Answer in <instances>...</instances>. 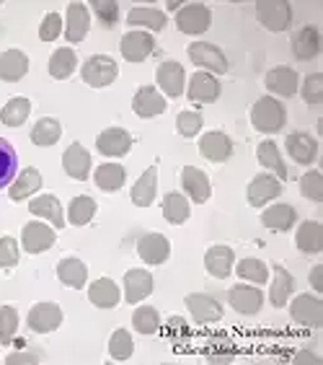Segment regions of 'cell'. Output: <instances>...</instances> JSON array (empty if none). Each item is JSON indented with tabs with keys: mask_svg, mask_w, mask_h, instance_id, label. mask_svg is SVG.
Returning <instances> with one entry per match:
<instances>
[{
	"mask_svg": "<svg viewBox=\"0 0 323 365\" xmlns=\"http://www.w3.org/2000/svg\"><path fill=\"white\" fill-rule=\"evenodd\" d=\"M287 122V109L282 101H277L274 96H261L256 104L251 106V125L259 133H280Z\"/></svg>",
	"mask_w": 323,
	"mask_h": 365,
	"instance_id": "6da1fadb",
	"label": "cell"
},
{
	"mask_svg": "<svg viewBox=\"0 0 323 365\" xmlns=\"http://www.w3.org/2000/svg\"><path fill=\"white\" fill-rule=\"evenodd\" d=\"M117 76H120V65L109 55L88 57L83 63V68H80V78L91 88H106V86H112L117 81Z\"/></svg>",
	"mask_w": 323,
	"mask_h": 365,
	"instance_id": "7a4b0ae2",
	"label": "cell"
},
{
	"mask_svg": "<svg viewBox=\"0 0 323 365\" xmlns=\"http://www.w3.org/2000/svg\"><path fill=\"white\" fill-rule=\"evenodd\" d=\"M212 24V11L204 3H186L176 11V26L181 34L197 36L204 34Z\"/></svg>",
	"mask_w": 323,
	"mask_h": 365,
	"instance_id": "3957f363",
	"label": "cell"
},
{
	"mask_svg": "<svg viewBox=\"0 0 323 365\" xmlns=\"http://www.w3.org/2000/svg\"><path fill=\"white\" fill-rule=\"evenodd\" d=\"M256 19L269 31H287L292 24V6L287 0H261L256 3Z\"/></svg>",
	"mask_w": 323,
	"mask_h": 365,
	"instance_id": "277c9868",
	"label": "cell"
},
{
	"mask_svg": "<svg viewBox=\"0 0 323 365\" xmlns=\"http://www.w3.org/2000/svg\"><path fill=\"white\" fill-rule=\"evenodd\" d=\"M189 60L197 68H202L204 73H212V76H223L228 73V60H225V52L220 47L210 42H191L189 44Z\"/></svg>",
	"mask_w": 323,
	"mask_h": 365,
	"instance_id": "5b68a950",
	"label": "cell"
},
{
	"mask_svg": "<svg viewBox=\"0 0 323 365\" xmlns=\"http://www.w3.org/2000/svg\"><path fill=\"white\" fill-rule=\"evenodd\" d=\"M290 317H292V322L302 324V327L318 329L323 324V301L318 295H310V293L297 295L295 301L290 303Z\"/></svg>",
	"mask_w": 323,
	"mask_h": 365,
	"instance_id": "8992f818",
	"label": "cell"
},
{
	"mask_svg": "<svg viewBox=\"0 0 323 365\" xmlns=\"http://www.w3.org/2000/svg\"><path fill=\"white\" fill-rule=\"evenodd\" d=\"M28 329L36 331V334H50L55 331L60 324H63V309L57 303H36L34 309L28 311Z\"/></svg>",
	"mask_w": 323,
	"mask_h": 365,
	"instance_id": "52a82bcc",
	"label": "cell"
},
{
	"mask_svg": "<svg viewBox=\"0 0 323 365\" xmlns=\"http://www.w3.org/2000/svg\"><path fill=\"white\" fill-rule=\"evenodd\" d=\"M122 57L129 60V63H142L145 57L155 49V39L148 31H140V29H129L120 42Z\"/></svg>",
	"mask_w": 323,
	"mask_h": 365,
	"instance_id": "ba28073f",
	"label": "cell"
},
{
	"mask_svg": "<svg viewBox=\"0 0 323 365\" xmlns=\"http://www.w3.org/2000/svg\"><path fill=\"white\" fill-rule=\"evenodd\" d=\"M184 303L197 324H212L223 319V306L218 303V298H212L207 293H191L184 298Z\"/></svg>",
	"mask_w": 323,
	"mask_h": 365,
	"instance_id": "9c48e42d",
	"label": "cell"
},
{
	"mask_svg": "<svg viewBox=\"0 0 323 365\" xmlns=\"http://www.w3.org/2000/svg\"><path fill=\"white\" fill-rule=\"evenodd\" d=\"M186 96L194 104H212L220 98V81L212 73L197 71L189 78V88H186Z\"/></svg>",
	"mask_w": 323,
	"mask_h": 365,
	"instance_id": "30bf717a",
	"label": "cell"
},
{
	"mask_svg": "<svg viewBox=\"0 0 323 365\" xmlns=\"http://www.w3.org/2000/svg\"><path fill=\"white\" fill-rule=\"evenodd\" d=\"M282 190H285V184L274 174H256L251 179V184H248V202L253 207H261V205L277 200L282 195Z\"/></svg>",
	"mask_w": 323,
	"mask_h": 365,
	"instance_id": "8fae6325",
	"label": "cell"
},
{
	"mask_svg": "<svg viewBox=\"0 0 323 365\" xmlns=\"http://www.w3.org/2000/svg\"><path fill=\"white\" fill-rule=\"evenodd\" d=\"M96 148H99L101 155H109V158H122L132 150V135L122 130V127H109L96 138Z\"/></svg>",
	"mask_w": 323,
	"mask_h": 365,
	"instance_id": "7c38bea8",
	"label": "cell"
},
{
	"mask_svg": "<svg viewBox=\"0 0 323 365\" xmlns=\"http://www.w3.org/2000/svg\"><path fill=\"white\" fill-rule=\"evenodd\" d=\"M91 29V14L85 3H70L68 6V16H65V39L70 44L83 42L85 34Z\"/></svg>",
	"mask_w": 323,
	"mask_h": 365,
	"instance_id": "4fadbf2b",
	"label": "cell"
},
{
	"mask_svg": "<svg viewBox=\"0 0 323 365\" xmlns=\"http://www.w3.org/2000/svg\"><path fill=\"white\" fill-rule=\"evenodd\" d=\"M290 47H292V55L302 63L308 60H316L321 55V31L316 26H302L297 29L292 39H290Z\"/></svg>",
	"mask_w": 323,
	"mask_h": 365,
	"instance_id": "5bb4252c",
	"label": "cell"
},
{
	"mask_svg": "<svg viewBox=\"0 0 323 365\" xmlns=\"http://www.w3.org/2000/svg\"><path fill=\"white\" fill-rule=\"evenodd\" d=\"M264 83H267V91L274 93V96H282V98H290L295 96L297 88H300V76H297L292 68H272L264 78Z\"/></svg>",
	"mask_w": 323,
	"mask_h": 365,
	"instance_id": "9a60e30c",
	"label": "cell"
},
{
	"mask_svg": "<svg viewBox=\"0 0 323 365\" xmlns=\"http://www.w3.org/2000/svg\"><path fill=\"white\" fill-rule=\"evenodd\" d=\"M137 254L145 264H163L171 257V241L163 233H145L137 241Z\"/></svg>",
	"mask_w": 323,
	"mask_h": 365,
	"instance_id": "2e32d148",
	"label": "cell"
},
{
	"mask_svg": "<svg viewBox=\"0 0 323 365\" xmlns=\"http://www.w3.org/2000/svg\"><path fill=\"white\" fill-rule=\"evenodd\" d=\"M166 98H163V93L155 88V86H142V88H137V93H134L132 98V109L137 117H142V120H150V117H158V114L166 112Z\"/></svg>",
	"mask_w": 323,
	"mask_h": 365,
	"instance_id": "e0dca14e",
	"label": "cell"
},
{
	"mask_svg": "<svg viewBox=\"0 0 323 365\" xmlns=\"http://www.w3.org/2000/svg\"><path fill=\"white\" fill-rule=\"evenodd\" d=\"M199 153L212 163H223L233 155V140L220 130H212V133H204L199 138Z\"/></svg>",
	"mask_w": 323,
	"mask_h": 365,
	"instance_id": "ac0fdd59",
	"label": "cell"
},
{
	"mask_svg": "<svg viewBox=\"0 0 323 365\" xmlns=\"http://www.w3.org/2000/svg\"><path fill=\"white\" fill-rule=\"evenodd\" d=\"M155 81L161 86V91L171 98H179L184 93V83H186V73L179 63L174 60H166V63L158 65L155 71Z\"/></svg>",
	"mask_w": 323,
	"mask_h": 365,
	"instance_id": "d6986e66",
	"label": "cell"
},
{
	"mask_svg": "<svg viewBox=\"0 0 323 365\" xmlns=\"http://www.w3.org/2000/svg\"><path fill=\"white\" fill-rule=\"evenodd\" d=\"M228 303L243 317H253L264 306V293L259 288H251V285H235L228 290Z\"/></svg>",
	"mask_w": 323,
	"mask_h": 365,
	"instance_id": "ffe728a7",
	"label": "cell"
},
{
	"mask_svg": "<svg viewBox=\"0 0 323 365\" xmlns=\"http://www.w3.org/2000/svg\"><path fill=\"white\" fill-rule=\"evenodd\" d=\"M55 244V228L47 223H26L21 231V246L28 254H42Z\"/></svg>",
	"mask_w": 323,
	"mask_h": 365,
	"instance_id": "44dd1931",
	"label": "cell"
},
{
	"mask_svg": "<svg viewBox=\"0 0 323 365\" xmlns=\"http://www.w3.org/2000/svg\"><path fill=\"white\" fill-rule=\"evenodd\" d=\"M63 169L65 174L78 179V182H85L91 176V153L80 143H73L63 153Z\"/></svg>",
	"mask_w": 323,
	"mask_h": 365,
	"instance_id": "7402d4cb",
	"label": "cell"
},
{
	"mask_svg": "<svg viewBox=\"0 0 323 365\" xmlns=\"http://www.w3.org/2000/svg\"><path fill=\"white\" fill-rule=\"evenodd\" d=\"M155 282H153V274L148 269H129L125 274V301L127 303H140L145 301L150 293H153Z\"/></svg>",
	"mask_w": 323,
	"mask_h": 365,
	"instance_id": "603a6c76",
	"label": "cell"
},
{
	"mask_svg": "<svg viewBox=\"0 0 323 365\" xmlns=\"http://www.w3.org/2000/svg\"><path fill=\"white\" fill-rule=\"evenodd\" d=\"M285 145H287L290 158H292L295 163H302V166H308V163H313L318 158V140L308 133L287 135Z\"/></svg>",
	"mask_w": 323,
	"mask_h": 365,
	"instance_id": "cb8c5ba5",
	"label": "cell"
},
{
	"mask_svg": "<svg viewBox=\"0 0 323 365\" xmlns=\"http://www.w3.org/2000/svg\"><path fill=\"white\" fill-rule=\"evenodd\" d=\"M181 184H184V192H186L194 202H207V200H210V195H212L210 176L204 174L202 169H197V166H184Z\"/></svg>",
	"mask_w": 323,
	"mask_h": 365,
	"instance_id": "d4e9b609",
	"label": "cell"
},
{
	"mask_svg": "<svg viewBox=\"0 0 323 365\" xmlns=\"http://www.w3.org/2000/svg\"><path fill=\"white\" fill-rule=\"evenodd\" d=\"M233 264H235V254H233L231 246H210L207 254H204V267L212 277H218V280H225L228 274L233 272Z\"/></svg>",
	"mask_w": 323,
	"mask_h": 365,
	"instance_id": "484cf974",
	"label": "cell"
},
{
	"mask_svg": "<svg viewBox=\"0 0 323 365\" xmlns=\"http://www.w3.org/2000/svg\"><path fill=\"white\" fill-rule=\"evenodd\" d=\"M28 73V57L21 49H6L0 52V81L6 83H18Z\"/></svg>",
	"mask_w": 323,
	"mask_h": 365,
	"instance_id": "4316f807",
	"label": "cell"
},
{
	"mask_svg": "<svg viewBox=\"0 0 323 365\" xmlns=\"http://www.w3.org/2000/svg\"><path fill=\"white\" fill-rule=\"evenodd\" d=\"M261 223L267 225L269 231L285 233L297 223V212H295V207H292V205H287V202L269 205L267 210L261 212Z\"/></svg>",
	"mask_w": 323,
	"mask_h": 365,
	"instance_id": "83f0119b",
	"label": "cell"
},
{
	"mask_svg": "<svg viewBox=\"0 0 323 365\" xmlns=\"http://www.w3.org/2000/svg\"><path fill=\"white\" fill-rule=\"evenodd\" d=\"M295 244L302 254H321L323 252V225L318 220H302L297 225Z\"/></svg>",
	"mask_w": 323,
	"mask_h": 365,
	"instance_id": "f1b7e54d",
	"label": "cell"
},
{
	"mask_svg": "<svg viewBox=\"0 0 323 365\" xmlns=\"http://www.w3.org/2000/svg\"><path fill=\"white\" fill-rule=\"evenodd\" d=\"M155 192H158V166H150V169H145L140 174V179L132 184V202L137 205V207H148V205H153L155 200Z\"/></svg>",
	"mask_w": 323,
	"mask_h": 365,
	"instance_id": "f546056e",
	"label": "cell"
},
{
	"mask_svg": "<svg viewBox=\"0 0 323 365\" xmlns=\"http://www.w3.org/2000/svg\"><path fill=\"white\" fill-rule=\"evenodd\" d=\"M28 210L31 215H39V218H47L55 228H65V215H63V205L55 195H39L28 202Z\"/></svg>",
	"mask_w": 323,
	"mask_h": 365,
	"instance_id": "4dcf8cb0",
	"label": "cell"
},
{
	"mask_svg": "<svg viewBox=\"0 0 323 365\" xmlns=\"http://www.w3.org/2000/svg\"><path fill=\"white\" fill-rule=\"evenodd\" d=\"M120 288H117V282L109 280V277H99V280L91 282V288H88V301L96 306V309H114L117 303H120Z\"/></svg>",
	"mask_w": 323,
	"mask_h": 365,
	"instance_id": "1f68e13d",
	"label": "cell"
},
{
	"mask_svg": "<svg viewBox=\"0 0 323 365\" xmlns=\"http://www.w3.org/2000/svg\"><path fill=\"white\" fill-rule=\"evenodd\" d=\"M272 267H274V282L272 288H269V301H272L274 309H282L290 301V295H292L295 280H292V274L282 267V264H272Z\"/></svg>",
	"mask_w": 323,
	"mask_h": 365,
	"instance_id": "d6a6232c",
	"label": "cell"
},
{
	"mask_svg": "<svg viewBox=\"0 0 323 365\" xmlns=\"http://www.w3.org/2000/svg\"><path fill=\"white\" fill-rule=\"evenodd\" d=\"M57 277H60L63 285L78 290V288H83L85 280H88V267H85L80 259H75V257H65V259H60V264H57Z\"/></svg>",
	"mask_w": 323,
	"mask_h": 365,
	"instance_id": "836d02e7",
	"label": "cell"
},
{
	"mask_svg": "<svg viewBox=\"0 0 323 365\" xmlns=\"http://www.w3.org/2000/svg\"><path fill=\"white\" fill-rule=\"evenodd\" d=\"M93 182L104 192H120L122 184L127 182V171L122 163H101L93 174Z\"/></svg>",
	"mask_w": 323,
	"mask_h": 365,
	"instance_id": "e575fe53",
	"label": "cell"
},
{
	"mask_svg": "<svg viewBox=\"0 0 323 365\" xmlns=\"http://www.w3.org/2000/svg\"><path fill=\"white\" fill-rule=\"evenodd\" d=\"M127 24L132 29H150V31H161L166 26V14L158 11V8H132L127 14Z\"/></svg>",
	"mask_w": 323,
	"mask_h": 365,
	"instance_id": "d590c367",
	"label": "cell"
},
{
	"mask_svg": "<svg viewBox=\"0 0 323 365\" xmlns=\"http://www.w3.org/2000/svg\"><path fill=\"white\" fill-rule=\"evenodd\" d=\"M256 158H259L261 166H267L269 171H274L280 182H285V179H287V166H285V161H282L280 148H277V143H274V140L259 143V148H256Z\"/></svg>",
	"mask_w": 323,
	"mask_h": 365,
	"instance_id": "8d00e7d4",
	"label": "cell"
},
{
	"mask_svg": "<svg viewBox=\"0 0 323 365\" xmlns=\"http://www.w3.org/2000/svg\"><path fill=\"white\" fill-rule=\"evenodd\" d=\"M39 187H42V174L36 169H23L21 174L11 182V200L21 202V200L34 195V192H39Z\"/></svg>",
	"mask_w": 323,
	"mask_h": 365,
	"instance_id": "74e56055",
	"label": "cell"
},
{
	"mask_svg": "<svg viewBox=\"0 0 323 365\" xmlns=\"http://www.w3.org/2000/svg\"><path fill=\"white\" fill-rule=\"evenodd\" d=\"M163 218L169 220V223L174 225H181L184 220H189V200L184 195H179V192H169V195L163 197Z\"/></svg>",
	"mask_w": 323,
	"mask_h": 365,
	"instance_id": "f35d334b",
	"label": "cell"
},
{
	"mask_svg": "<svg viewBox=\"0 0 323 365\" xmlns=\"http://www.w3.org/2000/svg\"><path fill=\"white\" fill-rule=\"evenodd\" d=\"M75 65H78V57L70 47H60L55 49V55L50 57V65H47V71H50L52 78L57 81H65V78H70L75 73Z\"/></svg>",
	"mask_w": 323,
	"mask_h": 365,
	"instance_id": "ab89813d",
	"label": "cell"
},
{
	"mask_svg": "<svg viewBox=\"0 0 323 365\" xmlns=\"http://www.w3.org/2000/svg\"><path fill=\"white\" fill-rule=\"evenodd\" d=\"M28 114H31V101L26 96H16L0 109V122L8 127H21L28 120Z\"/></svg>",
	"mask_w": 323,
	"mask_h": 365,
	"instance_id": "60d3db41",
	"label": "cell"
},
{
	"mask_svg": "<svg viewBox=\"0 0 323 365\" xmlns=\"http://www.w3.org/2000/svg\"><path fill=\"white\" fill-rule=\"evenodd\" d=\"M60 135H63V125L55 117H42L31 130V143L39 148H50L60 140Z\"/></svg>",
	"mask_w": 323,
	"mask_h": 365,
	"instance_id": "b9f144b4",
	"label": "cell"
},
{
	"mask_svg": "<svg viewBox=\"0 0 323 365\" xmlns=\"http://www.w3.org/2000/svg\"><path fill=\"white\" fill-rule=\"evenodd\" d=\"M96 215V200L88 195H78L70 200V207H68V220L70 225H85L91 223V218Z\"/></svg>",
	"mask_w": 323,
	"mask_h": 365,
	"instance_id": "7bdbcfd3",
	"label": "cell"
},
{
	"mask_svg": "<svg viewBox=\"0 0 323 365\" xmlns=\"http://www.w3.org/2000/svg\"><path fill=\"white\" fill-rule=\"evenodd\" d=\"M16 169H18V155H16V148L11 145L6 138H0V190L14 182Z\"/></svg>",
	"mask_w": 323,
	"mask_h": 365,
	"instance_id": "ee69618b",
	"label": "cell"
},
{
	"mask_svg": "<svg viewBox=\"0 0 323 365\" xmlns=\"http://www.w3.org/2000/svg\"><path fill=\"white\" fill-rule=\"evenodd\" d=\"M132 327L140 334H155V331L161 329V314L153 306H140L132 314Z\"/></svg>",
	"mask_w": 323,
	"mask_h": 365,
	"instance_id": "f6af8a7d",
	"label": "cell"
},
{
	"mask_svg": "<svg viewBox=\"0 0 323 365\" xmlns=\"http://www.w3.org/2000/svg\"><path fill=\"white\" fill-rule=\"evenodd\" d=\"M235 272H238V277H243V280H248V282H256V285H264V282L269 280L267 264L261 259H251V257H248V259H240Z\"/></svg>",
	"mask_w": 323,
	"mask_h": 365,
	"instance_id": "bcb514c9",
	"label": "cell"
},
{
	"mask_svg": "<svg viewBox=\"0 0 323 365\" xmlns=\"http://www.w3.org/2000/svg\"><path fill=\"white\" fill-rule=\"evenodd\" d=\"M134 352V342H132V334L127 329H117L109 339V355L114 360H129Z\"/></svg>",
	"mask_w": 323,
	"mask_h": 365,
	"instance_id": "7dc6e473",
	"label": "cell"
},
{
	"mask_svg": "<svg viewBox=\"0 0 323 365\" xmlns=\"http://www.w3.org/2000/svg\"><path fill=\"white\" fill-rule=\"evenodd\" d=\"M300 195L308 197L310 202H323V176L321 171H308V174H302L300 179Z\"/></svg>",
	"mask_w": 323,
	"mask_h": 365,
	"instance_id": "c3c4849f",
	"label": "cell"
},
{
	"mask_svg": "<svg viewBox=\"0 0 323 365\" xmlns=\"http://www.w3.org/2000/svg\"><path fill=\"white\" fill-rule=\"evenodd\" d=\"M91 6H93L96 19L101 21V26L104 29L117 26V21H120V6H117L114 0H93Z\"/></svg>",
	"mask_w": 323,
	"mask_h": 365,
	"instance_id": "681fc988",
	"label": "cell"
},
{
	"mask_svg": "<svg viewBox=\"0 0 323 365\" xmlns=\"http://www.w3.org/2000/svg\"><path fill=\"white\" fill-rule=\"evenodd\" d=\"M18 329V314L14 306H0V342L11 344Z\"/></svg>",
	"mask_w": 323,
	"mask_h": 365,
	"instance_id": "f907efd6",
	"label": "cell"
},
{
	"mask_svg": "<svg viewBox=\"0 0 323 365\" xmlns=\"http://www.w3.org/2000/svg\"><path fill=\"white\" fill-rule=\"evenodd\" d=\"M202 125H204L202 114H197V112H179V117H176V130H179V135H184V138L199 135Z\"/></svg>",
	"mask_w": 323,
	"mask_h": 365,
	"instance_id": "816d5d0a",
	"label": "cell"
},
{
	"mask_svg": "<svg viewBox=\"0 0 323 365\" xmlns=\"http://www.w3.org/2000/svg\"><path fill=\"white\" fill-rule=\"evenodd\" d=\"M302 98L308 104H321L323 101V73H310L302 81Z\"/></svg>",
	"mask_w": 323,
	"mask_h": 365,
	"instance_id": "f5cc1de1",
	"label": "cell"
},
{
	"mask_svg": "<svg viewBox=\"0 0 323 365\" xmlns=\"http://www.w3.org/2000/svg\"><path fill=\"white\" fill-rule=\"evenodd\" d=\"M63 31H65L63 16H60V14H47V16H44L42 26H39V39H42V42H55Z\"/></svg>",
	"mask_w": 323,
	"mask_h": 365,
	"instance_id": "db71d44e",
	"label": "cell"
},
{
	"mask_svg": "<svg viewBox=\"0 0 323 365\" xmlns=\"http://www.w3.org/2000/svg\"><path fill=\"white\" fill-rule=\"evenodd\" d=\"M18 264V244L11 236L0 239V269H14Z\"/></svg>",
	"mask_w": 323,
	"mask_h": 365,
	"instance_id": "11a10c76",
	"label": "cell"
},
{
	"mask_svg": "<svg viewBox=\"0 0 323 365\" xmlns=\"http://www.w3.org/2000/svg\"><path fill=\"white\" fill-rule=\"evenodd\" d=\"M39 355L36 352H14V355H8L6 363L8 365H18V363H39Z\"/></svg>",
	"mask_w": 323,
	"mask_h": 365,
	"instance_id": "9f6ffc18",
	"label": "cell"
},
{
	"mask_svg": "<svg viewBox=\"0 0 323 365\" xmlns=\"http://www.w3.org/2000/svg\"><path fill=\"white\" fill-rule=\"evenodd\" d=\"M321 272H323V264H316V267L310 269V285H313V288H316V290H323Z\"/></svg>",
	"mask_w": 323,
	"mask_h": 365,
	"instance_id": "6f0895ef",
	"label": "cell"
},
{
	"mask_svg": "<svg viewBox=\"0 0 323 365\" xmlns=\"http://www.w3.org/2000/svg\"><path fill=\"white\" fill-rule=\"evenodd\" d=\"M292 363H321V358L310 355V352H300V355H295V358H292Z\"/></svg>",
	"mask_w": 323,
	"mask_h": 365,
	"instance_id": "680465c9",
	"label": "cell"
}]
</instances>
